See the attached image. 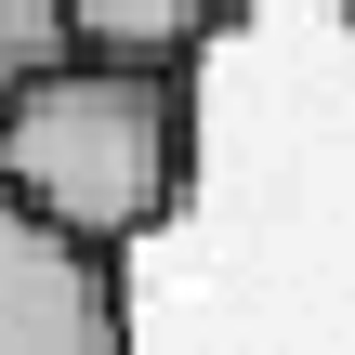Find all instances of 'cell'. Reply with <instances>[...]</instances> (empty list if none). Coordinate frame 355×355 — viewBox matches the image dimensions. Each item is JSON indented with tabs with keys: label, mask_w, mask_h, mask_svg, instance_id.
<instances>
[{
	"label": "cell",
	"mask_w": 355,
	"mask_h": 355,
	"mask_svg": "<svg viewBox=\"0 0 355 355\" xmlns=\"http://www.w3.org/2000/svg\"><path fill=\"white\" fill-rule=\"evenodd\" d=\"M184 171H198V105L171 66H40L13 105H0V198L40 211L53 237L79 250H132L184 211Z\"/></svg>",
	"instance_id": "6da1fadb"
},
{
	"label": "cell",
	"mask_w": 355,
	"mask_h": 355,
	"mask_svg": "<svg viewBox=\"0 0 355 355\" xmlns=\"http://www.w3.org/2000/svg\"><path fill=\"white\" fill-rule=\"evenodd\" d=\"M0 355H132V290L105 250L0 198Z\"/></svg>",
	"instance_id": "7a4b0ae2"
},
{
	"label": "cell",
	"mask_w": 355,
	"mask_h": 355,
	"mask_svg": "<svg viewBox=\"0 0 355 355\" xmlns=\"http://www.w3.org/2000/svg\"><path fill=\"white\" fill-rule=\"evenodd\" d=\"M237 0H53V26H66V53H92V66H198V40L224 26Z\"/></svg>",
	"instance_id": "3957f363"
},
{
	"label": "cell",
	"mask_w": 355,
	"mask_h": 355,
	"mask_svg": "<svg viewBox=\"0 0 355 355\" xmlns=\"http://www.w3.org/2000/svg\"><path fill=\"white\" fill-rule=\"evenodd\" d=\"M40 66H66V26H53V0H0V105H13Z\"/></svg>",
	"instance_id": "277c9868"
},
{
	"label": "cell",
	"mask_w": 355,
	"mask_h": 355,
	"mask_svg": "<svg viewBox=\"0 0 355 355\" xmlns=\"http://www.w3.org/2000/svg\"><path fill=\"white\" fill-rule=\"evenodd\" d=\"M343 13H355V0H343Z\"/></svg>",
	"instance_id": "5b68a950"
}]
</instances>
